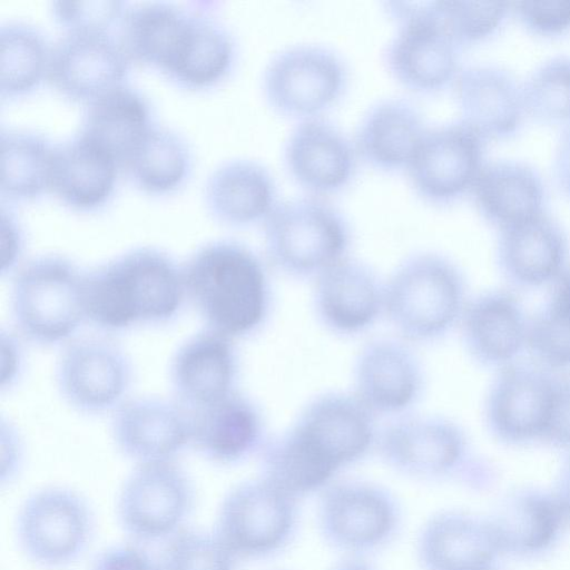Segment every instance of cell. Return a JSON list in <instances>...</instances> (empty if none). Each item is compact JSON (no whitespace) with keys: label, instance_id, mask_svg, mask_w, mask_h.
I'll list each match as a JSON object with an SVG mask.
<instances>
[{"label":"cell","instance_id":"7c38bea8","mask_svg":"<svg viewBox=\"0 0 570 570\" xmlns=\"http://www.w3.org/2000/svg\"><path fill=\"white\" fill-rule=\"evenodd\" d=\"M193 500L189 479L171 461L139 463L122 487L118 515L136 539L160 540L177 532Z\"/></svg>","mask_w":570,"mask_h":570},{"label":"cell","instance_id":"f546056e","mask_svg":"<svg viewBox=\"0 0 570 570\" xmlns=\"http://www.w3.org/2000/svg\"><path fill=\"white\" fill-rule=\"evenodd\" d=\"M529 325L517 298L503 291L481 294L462 313L465 347L487 366H507L528 344Z\"/></svg>","mask_w":570,"mask_h":570},{"label":"cell","instance_id":"7402d4cb","mask_svg":"<svg viewBox=\"0 0 570 570\" xmlns=\"http://www.w3.org/2000/svg\"><path fill=\"white\" fill-rule=\"evenodd\" d=\"M112 435L119 450L139 463L170 461L190 442V413L178 401L130 400L118 407Z\"/></svg>","mask_w":570,"mask_h":570},{"label":"cell","instance_id":"7a4b0ae2","mask_svg":"<svg viewBox=\"0 0 570 570\" xmlns=\"http://www.w3.org/2000/svg\"><path fill=\"white\" fill-rule=\"evenodd\" d=\"M183 271L155 247L130 249L86 275V317L106 330L161 323L185 296Z\"/></svg>","mask_w":570,"mask_h":570},{"label":"cell","instance_id":"ac0fdd59","mask_svg":"<svg viewBox=\"0 0 570 570\" xmlns=\"http://www.w3.org/2000/svg\"><path fill=\"white\" fill-rule=\"evenodd\" d=\"M63 399L85 413H100L117 405L131 382V366L124 352L104 340H81L62 353L56 372Z\"/></svg>","mask_w":570,"mask_h":570},{"label":"cell","instance_id":"8d00e7d4","mask_svg":"<svg viewBox=\"0 0 570 570\" xmlns=\"http://www.w3.org/2000/svg\"><path fill=\"white\" fill-rule=\"evenodd\" d=\"M51 45L43 31L29 21L7 20L0 26V96L29 94L46 78Z\"/></svg>","mask_w":570,"mask_h":570},{"label":"cell","instance_id":"d4e9b609","mask_svg":"<svg viewBox=\"0 0 570 570\" xmlns=\"http://www.w3.org/2000/svg\"><path fill=\"white\" fill-rule=\"evenodd\" d=\"M314 305L327 328L355 334L384 309V288L368 266L344 257L317 275Z\"/></svg>","mask_w":570,"mask_h":570},{"label":"cell","instance_id":"ba28073f","mask_svg":"<svg viewBox=\"0 0 570 570\" xmlns=\"http://www.w3.org/2000/svg\"><path fill=\"white\" fill-rule=\"evenodd\" d=\"M385 11L395 24L382 53L390 75L420 92L453 85L462 49L441 24L433 1H390Z\"/></svg>","mask_w":570,"mask_h":570},{"label":"cell","instance_id":"4dcf8cb0","mask_svg":"<svg viewBox=\"0 0 570 570\" xmlns=\"http://www.w3.org/2000/svg\"><path fill=\"white\" fill-rule=\"evenodd\" d=\"M188 411L190 442L215 462H237L255 451L262 442L263 419L257 406L235 391Z\"/></svg>","mask_w":570,"mask_h":570},{"label":"cell","instance_id":"9a60e30c","mask_svg":"<svg viewBox=\"0 0 570 570\" xmlns=\"http://www.w3.org/2000/svg\"><path fill=\"white\" fill-rule=\"evenodd\" d=\"M358 155L340 126L322 117L298 120L283 146V161L292 179L309 194L341 190L356 173Z\"/></svg>","mask_w":570,"mask_h":570},{"label":"cell","instance_id":"83f0119b","mask_svg":"<svg viewBox=\"0 0 570 570\" xmlns=\"http://www.w3.org/2000/svg\"><path fill=\"white\" fill-rule=\"evenodd\" d=\"M119 169L106 149L78 131L55 145L49 190L72 209L95 210L111 197Z\"/></svg>","mask_w":570,"mask_h":570},{"label":"cell","instance_id":"30bf717a","mask_svg":"<svg viewBox=\"0 0 570 570\" xmlns=\"http://www.w3.org/2000/svg\"><path fill=\"white\" fill-rule=\"evenodd\" d=\"M487 144L459 119L428 127L405 169L411 186L434 205L470 195L487 161Z\"/></svg>","mask_w":570,"mask_h":570},{"label":"cell","instance_id":"6da1fadb","mask_svg":"<svg viewBox=\"0 0 570 570\" xmlns=\"http://www.w3.org/2000/svg\"><path fill=\"white\" fill-rule=\"evenodd\" d=\"M118 38L130 61L190 90L219 83L237 56L232 32L205 2L149 1L128 7Z\"/></svg>","mask_w":570,"mask_h":570},{"label":"cell","instance_id":"74e56055","mask_svg":"<svg viewBox=\"0 0 570 570\" xmlns=\"http://www.w3.org/2000/svg\"><path fill=\"white\" fill-rule=\"evenodd\" d=\"M521 82L527 119L560 128L570 125V53L546 58Z\"/></svg>","mask_w":570,"mask_h":570},{"label":"cell","instance_id":"b9f144b4","mask_svg":"<svg viewBox=\"0 0 570 570\" xmlns=\"http://www.w3.org/2000/svg\"><path fill=\"white\" fill-rule=\"evenodd\" d=\"M128 8L118 0H59L51 3L56 21L66 32H111Z\"/></svg>","mask_w":570,"mask_h":570},{"label":"cell","instance_id":"681fc988","mask_svg":"<svg viewBox=\"0 0 570 570\" xmlns=\"http://www.w3.org/2000/svg\"><path fill=\"white\" fill-rule=\"evenodd\" d=\"M334 570H371L366 564L360 561H345Z\"/></svg>","mask_w":570,"mask_h":570},{"label":"cell","instance_id":"e575fe53","mask_svg":"<svg viewBox=\"0 0 570 570\" xmlns=\"http://www.w3.org/2000/svg\"><path fill=\"white\" fill-rule=\"evenodd\" d=\"M193 156L186 139L176 130L153 124L121 163V169L139 189L166 195L184 185Z\"/></svg>","mask_w":570,"mask_h":570},{"label":"cell","instance_id":"e0dca14e","mask_svg":"<svg viewBox=\"0 0 570 570\" xmlns=\"http://www.w3.org/2000/svg\"><path fill=\"white\" fill-rule=\"evenodd\" d=\"M556 379L530 365H507L493 381L485 402L491 433L509 444L543 439Z\"/></svg>","mask_w":570,"mask_h":570},{"label":"cell","instance_id":"c3c4849f","mask_svg":"<svg viewBox=\"0 0 570 570\" xmlns=\"http://www.w3.org/2000/svg\"><path fill=\"white\" fill-rule=\"evenodd\" d=\"M566 518H570V458L563 466L556 497Z\"/></svg>","mask_w":570,"mask_h":570},{"label":"cell","instance_id":"d590c367","mask_svg":"<svg viewBox=\"0 0 570 570\" xmlns=\"http://www.w3.org/2000/svg\"><path fill=\"white\" fill-rule=\"evenodd\" d=\"M55 145L46 135L24 128L0 131V195L32 199L49 190Z\"/></svg>","mask_w":570,"mask_h":570},{"label":"cell","instance_id":"5b68a950","mask_svg":"<svg viewBox=\"0 0 570 570\" xmlns=\"http://www.w3.org/2000/svg\"><path fill=\"white\" fill-rule=\"evenodd\" d=\"M374 436L373 413L354 395L333 392L309 402L277 439L296 462L326 484L342 466L363 456Z\"/></svg>","mask_w":570,"mask_h":570},{"label":"cell","instance_id":"44dd1931","mask_svg":"<svg viewBox=\"0 0 570 570\" xmlns=\"http://www.w3.org/2000/svg\"><path fill=\"white\" fill-rule=\"evenodd\" d=\"M470 195L483 220L498 232L548 212L543 176L517 158L487 159Z\"/></svg>","mask_w":570,"mask_h":570},{"label":"cell","instance_id":"1f68e13d","mask_svg":"<svg viewBox=\"0 0 570 570\" xmlns=\"http://www.w3.org/2000/svg\"><path fill=\"white\" fill-rule=\"evenodd\" d=\"M500 552L490 521L462 512L433 517L419 539L426 570H489Z\"/></svg>","mask_w":570,"mask_h":570},{"label":"cell","instance_id":"ffe728a7","mask_svg":"<svg viewBox=\"0 0 570 570\" xmlns=\"http://www.w3.org/2000/svg\"><path fill=\"white\" fill-rule=\"evenodd\" d=\"M320 519L334 544L364 550L383 543L393 533L397 511L385 490L364 482H343L325 491Z\"/></svg>","mask_w":570,"mask_h":570},{"label":"cell","instance_id":"603a6c76","mask_svg":"<svg viewBox=\"0 0 570 570\" xmlns=\"http://www.w3.org/2000/svg\"><path fill=\"white\" fill-rule=\"evenodd\" d=\"M498 233V263L514 284L540 286L556 281L566 271L569 237L549 212Z\"/></svg>","mask_w":570,"mask_h":570},{"label":"cell","instance_id":"2e32d148","mask_svg":"<svg viewBox=\"0 0 570 570\" xmlns=\"http://www.w3.org/2000/svg\"><path fill=\"white\" fill-rule=\"evenodd\" d=\"M452 86L459 120L485 142L515 136L527 120L521 79L502 65L462 66Z\"/></svg>","mask_w":570,"mask_h":570},{"label":"cell","instance_id":"f907efd6","mask_svg":"<svg viewBox=\"0 0 570 570\" xmlns=\"http://www.w3.org/2000/svg\"><path fill=\"white\" fill-rule=\"evenodd\" d=\"M490 570V569H489Z\"/></svg>","mask_w":570,"mask_h":570},{"label":"cell","instance_id":"f6af8a7d","mask_svg":"<svg viewBox=\"0 0 570 570\" xmlns=\"http://www.w3.org/2000/svg\"><path fill=\"white\" fill-rule=\"evenodd\" d=\"M91 570H161V566L138 548L120 546L102 552Z\"/></svg>","mask_w":570,"mask_h":570},{"label":"cell","instance_id":"484cf974","mask_svg":"<svg viewBox=\"0 0 570 570\" xmlns=\"http://www.w3.org/2000/svg\"><path fill=\"white\" fill-rule=\"evenodd\" d=\"M428 127L414 102L386 97L363 112L353 140L358 158L375 169L395 171L406 169Z\"/></svg>","mask_w":570,"mask_h":570},{"label":"cell","instance_id":"4316f807","mask_svg":"<svg viewBox=\"0 0 570 570\" xmlns=\"http://www.w3.org/2000/svg\"><path fill=\"white\" fill-rule=\"evenodd\" d=\"M277 196V183L271 169L245 157L220 163L204 185L208 213L230 226L264 222L279 202Z\"/></svg>","mask_w":570,"mask_h":570},{"label":"cell","instance_id":"8992f818","mask_svg":"<svg viewBox=\"0 0 570 570\" xmlns=\"http://www.w3.org/2000/svg\"><path fill=\"white\" fill-rule=\"evenodd\" d=\"M464 282L445 256L416 253L403 261L384 287V309L410 341L444 334L463 313Z\"/></svg>","mask_w":570,"mask_h":570},{"label":"cell","instance_id":"277c9868","mask_svg":"<svg viewBox=\"0 0 570 570\" xmlns=\"http://www.w3.org/2000/svg\"><path fill=\"white\" fill-rule=\"evenodd\" d=\"M264 243L278 269L295 276L318 275L345 257L351 226L324 196H294L279 200L264 220Z\"/></svg>","mask_w":570,"mask_h":570},{"label":"cell","instance_id":"bcb514c9","mask_svg":"<svg viewBox=\"0 0 570 570\" xmlns=\"http://www.w3.org/2000/svg\"><path fill=\"white\" fill-rule=\"evenodd\" d=\"M1 254L2 272L10 269L23 246V233L13 213L1 206Z\"/></svg>","mask_w":570,"mask_h":570},{"label":"cell","instance_id":"7dc6e473","mask_svg":"<svg viewBox=\"0 0 570 570\" xmlns=\"http://www.w3.org/2000/svg\"><path fill=\"white\" fill-rule=\"evenodd\" d=\"M552 176L556 186L570 202V125L561 128L552 155Z\"/></svg>","mask_w":570,"mask_h":570},{"label":"cell","instance_id":"52a82bcc","mask_svg":"<svg viewBox=\"0 0 570 570\" xmlns=\"http://www.w3.org/2000/svg\"><path fill=\"white\" fill-rule=\"evenodd\" d=\"M86 275L68 258L42 255L16 275L13 318L29 340L55 344L68 338L86 317Z\"/></svg>","mask_w":570,"mask_h":570},{"label":"cell","instance_id":"ee69618b","mask_svg":"<svg viewBox=\"0 0 570 570\" xmlns=\"http://www.w3.org/2000/svg\"><path fill=\"white\" fill-rule=\"evenodd\" d=\"M544 441L570 450V376L556 380Z\"/></svg>","mask_w":570,"mask_h":570},{"label":"cell","instance_id":"d6986e66","mask_svg":"<svg viewBox=\"0 0 570 570\" xmlns=\"http://www.w3.org/2000/svg\"><path fill=\"white\" fill-rule=\"evenodd\" d=\"M379 445L391 466L423 478L454 471L466 454L461 428L448 419L430 415L407 416L389 424Z\"/></svg>","mask_w":570,"mask_h":570},{"label":"cell","instance_id":"836d02e7","mask_svg":"<svg viewBox=\"0 0 570 570\" xmlns=\"http://www.w3.org/2000/svg\"><path fill=\"white\" fill-rule=\"evenodd\" d=\"M564 518L556 498L528 490L508 498L490 523L500 551L524 556L550 547Z\"/></svg>","mask_w":570,"mask_h":570},{"label":"cell","instance_id":"ab89813d","mask_svg":"<svg viewBox=\"0 0 570 570\" xmlns=\"http://www.w3.org/2000/svg\"><path fill=\"white\" fill-rule=\"evenodd\" d=\"M436 16L449 36L462 49L495 36L512 17L508 1H433Z\"/></svg>","mask_w":570,"mask_h":570},{"label":"cell","instance_id":"7bdbcfd3","mask_svg":"<svg viewBox=\"0 0 570 570\" xmlns=\"http://www.w3.org/2000/svg\"><path fill=\"white\" fill-rule=\"evenodd\" d=\"M512 17L530 35L558 39L570 35V0H521L511 2Z\"/></svg>","mask_w":570,"mask_h":570},{"label":"cell","instance_id":"8fae6325","mask_svg":"<svg viewBox=\"0 0 570 570\" xmlns=\"http://www.w3.org/2000/svg\"><path fill=\"white\" fill-rule=\"evenodd\" d=\"M92 528L88 504L63 488H47L29 497L18 515V538L33 562L59 568L85 550Z\"/></svg>","mask_w":570,"mask_h":570},{"label":"cell","instance_id":"4fadbf2b","mask_svg":"<svg viewBox=\"0 0 570 570\" xmlns=\"http://www.w3.org/2000/svg\"><path fill=\"white\" fill-rule=\"evenodd\" d=\"M294 499L264 478L242 483L223 501L217 535L235 557L272 552L292 532Z\"/></svg>","mask_w":570,"mask_h":570},{"label":"cell","instance_id":"d6a6232c","mask_svg":"<svg viewBox=\"0 0 570 570\" xmlns=\"http://www.w3.org/2000/svg\"><path fill=\"white\" fill-rule=\"evenodd\" d=\"M153 124L148 99L124 82L86 104L79 132L106 149L121 168Z\"/></svg>","mask_w":570,"mask_h":570},{"label":"cell","instance_id":"5bb4252c","mask_svg":"<svg viewBox=\"0 0 570 570\" xmlns=\"http://www.w3.org/2000/svg\"><path fill=\"white\" fill-rule=\"evenodd\" d=\"M130 62L111 32H65L51 45L47 80L63 97L87 104L124 83Z\"/></svg>","mask_w":570,"mask_h":570},{"label":"cell","instance_id":"cb8c5ba5","mask_svg":"<svg viewBox=\"0 0 570 570\" xmlns=\"http://www.w3.org/2000/svg\"><path fill=\"white\" fill-rule=\"evenodd\" d=\"M354 396L373 414L409 407L422 387L417 358L404 344L375 340L360 352L354 370Z\"/></svg>","mask_w":570,"mask_h":570},{"label":"cell","instance_id":"9c48e42d","mask_svg":"<svg viewBox=\"0 0 570 570\" xmlns=\"http://www.w3.org/2000/svg\"><path fill=\"white\" fill-rule=\"evenodd\" d=\"M348 82V69L333 48L298 42L276 51L266 62L262 90L278 114L298 120L321 116L335 105Z\"/></svg>","mask_w":570,"mask_h":570},{"label":"cell","instance_id":"f1b7e54d","mask_svg":"<svg viewBox=\"0 0 570 570\" xmlns=\"http://www.w3.org/2000/svg\"><path fill=\"white\" fill-rule=\"evenodd\" d=\"M236 370L230 338L208 330L178 348L171 360L170 380L178 402L195 410L233 392Z\"/></svg>","mask_w":570,"mask_h":570},{"label":"cell","instance_id":"f35d334b","mask_svg":"<svg viewBox=\"0 0 570 570\" xmlns=\"http://www.w3.org/2000/svg\"><path fill=\"white\" fill-rule=\"evenodd\" d=\"M528 345L546 366H570V269L554 281L549 302L529 325Z\"/></svg>","mask_w":570,"mask_h":570},{"label":"cell","instance_id":"60d3db41","mask_svg":"<svg viewBox=\"0 0 570 570\" xmlns=\"http://www.w3.org/2000/svg\"><path fill=\"white\" fill-rule=\"evenodd\" d=\"M235 556L216 534L187 530L169 542L161 570H233Z\"/></svg>","mask_w":570,"mask_h":570},{"label":"cell","instance_id":"3957f363","mask_svg":"<svg viewBox=\"0 0 570 570\" xmlns=\"http://www.w3.org/2000/svg\"><path fill=\"white\" fill-rule=\"evenodd\" d=\"M186 293L213 330L229 338L254 332L266 317L269 287L265 268L243 243H206L183 269Z\"/></svg>","mask_w":570,"mask_h":570}]
</instances>
